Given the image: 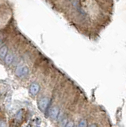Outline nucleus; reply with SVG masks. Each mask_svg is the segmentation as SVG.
Instances as JSON below:
<instances>
[{
    "label": "nucleus",
    "mask_w": 126,
    "mask_h": 127,
    "mask_svg": "<svg viewBox=\"0 0 126 127\" xmlns=\"http://www.w3.org/2000/svg\"><path fill=\"white\" fill-rule=\"evenodd\" d=\"M49 99L48 98H41L38 101V108L40 109L41 112H45L46 109L48 108L49 104Z\"/></svg>",
    "instance_id": "obj_2"
},
{
    "label": "nucleus",
    "mask_w": 126,
    "mask_h": 127,
    "mask_svg": "<svg viewBox=\"0 0 126 127\" xmlns=\"http://www.w3.org/2000/svg\"><path fill=\"white\" fill-rule=\"evenodd\" d=\"M14 55L12 54V53H8L6 55V57H5V59H4V61H5V63L6 64H10L11 63H12L13 61H14Z\"/></svg>",
    "instance_id": "obj_6"
},
{
    "label": "nucleus",
    "mask_w": 126,
    "mask_h": 127,
    "mask_svg": "<svg viewBox=\"0 0 126 127\" xmlns=\"http://www.w3.org/2000/svg\"><path fill=\"white\" fill-rule=\"evenodd\" d=\"M29 72V67L25 65H22V66H18L16 70H15V75L18 77L20 78H25L28 75Z\"/></svg>",
    "instance_id": "obj_1"
},
{
    "label": "nucleus",
    "mask_w": 126,
    "mask_h": 127,
    "mask_svg": "<svg viewBox=\"0 0 126 127\" xmlns=\"http://www.w3.org/2000/svg\"><path fill=\"white\" fill-rule=\"evenodd\" d=\"M27 127H30V126H27Z\"/></svg>",
    "instance_id": "obj_13"
},
{
    "label": "nucleus",
    "mask_w": 126,
    "mask_h": 127,
    "mask_svg": "<svg viewBox=\"0 0 126 127\" xmlns=\"http://www.w3.org/2000/svg\"><path fill=\"white\" fill-rule=\"evenodd\" d=\"M0 127H6V122L2 120L1 122H0Z\"/></svg>",
    "instance_id": "obj_11"
},
{
    "label": "nucleus",
    "mask_w": 126,
    "mask_h": 127,
    "mask_svg": "<svg viewBox=\"0 0 126 127\" xmlns=\"http://www.w3.org/2000/svg\"><path fill=\"white\" fill-rule=\"evenodd\" d=\"M68 118H63L62 120H61V126H62V127H65L66 125L68 124Z\"/></svg>",
    "instance_id": "obj_9"
},
{
    "label": "nucleus",
    "mask_w": 126,
    "mask_h": 127,
    "mask_svg": "<svg viewBox=\"0 0 126 127\" xmlns=\"http://www.w3.org/2000/svg\"><path fill=\"white\" fill-rule=\"evenodd\" d=\"M7 54H8V49H7V47L6 45L2 46L1 49H0V56H1V58L5 59Z\"/></svg>",
    "instance_id": "obj_5"
},
{
    "label": "nucleus",
    "mask_w": 126,
    "mask_h": 127,
    "mask_svg": "<svg viewBox=\"0 0 126 127\" xmlns=\"http://www.w3.org/2000/svg\"><path fill=\"white\" fill-rule=\"evenodd\" d=\"M39 91H40V86H39L38 83H33L29 87V92L32 94L33 95H37L38 92H39Z\"/></svg>",
    "instance_id": "obj_4"
},
{
    "label": "nucleus",
    "mask_w": 126,
    "mask_h": 127,
    "mask_svg": "<svg viewBox=\"0 0 126 127\" xmlns=\"http://www.w3.org/2000/svg\"><path fill=\"white\" fill-rule=\"evenodd\" d=\"M59 114H60V109H59V107L56 106H52L50 110V117L52 119H56L59 117Z\"/></svg>",
    "instance_id": "obj_3"
},
{
    "label": "nucleus",
    "mask_w": 126,
    "mask_h": 127,
    "mask_svg": "<svg viewBox=\"0 0 126 127\" xmlns=\"http://www.w3.org/2000/svg\"><path fill=\"white\" fill-rule=\"evenodd\" d=\"M65 127H74V123H73V122H72V121L68 122V124L66 125Z\"/></svg>",
    "instance_id": "obj_10"
},
{
    "label": "nucleus",
    "mask_w": 126,
    "mask_h": 127,
    "mask_svg": "<svg viewBox=\"0 0 126 127\" xmlns=\"http://www.w3.org/2000/svg\"><path fill=\"white\" fill-rule=\"evenodd\" d=\"M22 114H23V112H22V110H19L18 112L17 113V114H16V119H17V120L20 121L21 119L22 118Z\"/></svg>",
    "instance_id": "obj_8"
},
{
    "label": "nucleus",
    "mask_w": 126,
    "mask_h": 127,
    "mask_svg": "<svg viewBox=\"0 0 126 127\" xmlns=\"http://www.w3.org/2000/svg\"><path fill=\"white\" fill-rule=\"evenodd\" d=\"M90 127H98V126H97L96 124H91V125L90 126Z\"/></svg>",
    "instance_id": "obj_12"
},
{
    "label": "nucleus",
    "mask_w": 126,
    "mask_h": 127,
    "mask_svg": "<svg viewBox=\"0 0 126 127\" xmlns=\"http://www.w3.org/2000/svg\"><path fill=\"white\" fill-rule=\"evenodd\" d=\"M78 127H87V122L86 119H81L78 122Z\"/></svg>",
    "instance_id": "obj_7"
},
{
    "label": "nucleus",
    "mask_w": 126,
    "mask_h": 127,
    "mask_svg": "<svg viewBox=\"0 0 126 127\" xmlns=\"http://www.w3.org/2000/svg\"><path fill=\"white\" fill-rule=\"evenodd\" d=\"M68 1H70V0H68Z\"/></svg>",
    "instance_id": "obj_14"
}]
</instances>
